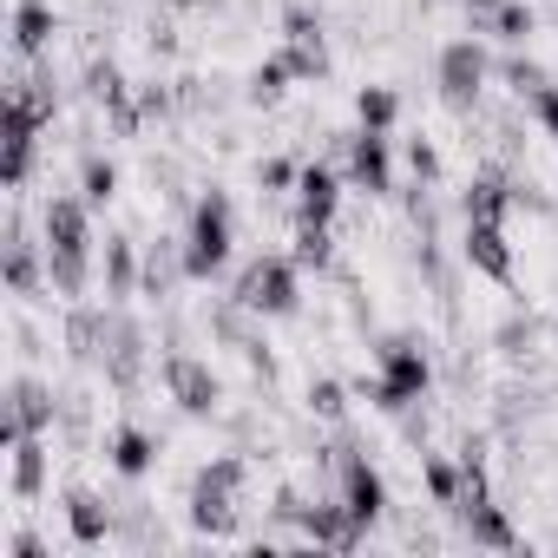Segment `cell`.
Returning <instances> with one entry per match:
<instances>
[{"label":"cell","mask_w":558,"mask_h":558,"mask_svg":"<svg viewBox=\"0 0 558 558\" xmlns=\"http://www.w3.org/2000/svg\"><path fill=\"white\" fill-rule=\"evenodd\" d=\"M250 316H290L296 310V256H256L243 276H236V296Z\"/></svg>","instance_id":"7a4b0ae2"},{"label":"cell","mask_w":558,"mask_h":558,"mask_svg":"<svg viewBox=\"0 0 558 558\" xmlns=\"http://www.w3.org/2000/svg\"><path fill=\"white\" fill-rule=\"evenodd\" d=\"M408 165H414V178H421V184H434V178H440V151H434L427 138H408Z\"/></svg>","instance_id":"d6a6232c"},{"label":"cell","mask_w":558,"mask_h":558,"mask_svg":"<svg viewBox=\"0 0 558 558\" xmlns=\"http://www.w3.org/2000/svg\"><path fill=\"white\" fill-rule=\"evenodd\" d=\"M236 493H243V486H230V480H217V473H197V493H191V525H197V532H210V538L236 532Z\"/></svg>","instance_id":"30bf717a"},{"label":"cell","mask_w":558,"mask_h":558,"mask_svg":"<svg viewBox=\"0 0 558 558\" xmlns=\"http://www.w3.org/2000/svg\"><path fill=\"white\" fill-rule=\"evenodd\" d=\"M53 414H60V401H53V388L47 381H34V375H14V388H8V421H0V440H21V434H53Z\"/></svg>","instance_id":"277c9868"},{"label":"cell","mask_w":558,"mask_h":558,"mask_svg":"<svg viewBox=\"0 0 558 558\" xmlns=\"http://www.w3.org/2000/svg\"><path fill=\"white\" fill-rule=\"evenodd\" d=\"M8 453H14V499H40L47 493V434H21Z\"/></svg>","instance_id":"9a60e30c"},{"label":"cell","mask_w":558,"mask_h":558,"mask_svg":"<svg viewBox=\"0 0 558 558\" xmlns=\"http://www.w3.org/2000/svg\"><path fill=\"white\" fill-rule=\"evenodd\" d=\"M486 14H493L499 40H525L532 34V8H525V0H499V8H486Z\"/></svg>","instance_id":"83f0119b"},{"label":"cell","mask_w":558,"mask_h":558,"mask_svg":"<svg viewBox=\"0 0 558 558\" xmlns=\"http://www.w3.org/2000/svg\"><path fill=\"white\" fill-rule=\"evenodd\" d=\"M355 112H362V132H388V125H395V112H401V99H395L388 86H362Z\"/></svg>","instance_id":"d4e9b609"},{"label":"cell","mask_w":558,"mask_h":558,"mask_svg":"<svg viewBox=\"0 0 558 558\" xmlns=\"http://www.w3.org/2000/svg\"><path fill=\"white\" fill-rule=\"evenodd\" d=\"M8 290H14V296H40V263H34V236H27L21 217H14V230H8Z\"/></svg>","instance_id":"ac0fdd59"},{"label":"cell","mask_w":558,"mask_h":558,"mask_svg":"<svg viewBox=\"0 0 558 558\" xmlns=\"http://www.w3.org/2000/svg\"><path fill=\"white\" fill-rule=\"evenodd\" d=\"M551 336H558V323H551Z\"/></svg>","instance_id":"f35d334b"},{"label":"cell","mask_w":558,"mask_h":558,"mask_svg":"<svg viewBox=\"0 0 558 558\" xmlns=\"http://www.w3.org/2000/svg\"><path fill=\"white\" fill-rule=\"evenodd\" d=\"M506 204H512V178L506 171H480L466 184V223H499Z\"/></svg>","instance_id":"e0dca14e"},{"label":"cell","mask_w":558,"mask_h":558,"mask_svg":"<svg viewBox=\"0 0 558 558\" xmlns=\"http://www.w3.org/2000/svg\"><path fill=\"white\" fill-rule=\"evenodd\" d=\"M178 276H184V250H178V243H151V250H145V269H138V290L158 303V296H171Z\"/></svg>","instance_id":"ffe728a7"},{"label":"cell","mask_w":558,"mask_h":558,"mask_svg":"<svg viewBox=\"0 0 558 558\" xmlns=\"http://www.w3.org/2000/svg\"><path fill=\"white\" fill-rule=\"evenodd\" d=\"M151 460H158V440H151L145 427H119V434H112V466H119L125 480H138Z\"/></svg>","instance_id":"7402d4cb"},{"label":"cell","mask_w":558,"mask_h":558,"mask_svg":"<svg viewBox=\"0 0 558 558\" xmlns=\"http://www.w3.org/2000/svg\"><path fill=\"white\" fill-rule=\"evenodd\" d=\"M427 493H434L440 506H460V473H453L447 460H427Z\"/></svg>","instance_id":"1f68e13d"},{"label":"cell","mask_w":558,"mask_h":558,"mask_svg":"<svg viewBox=\"0 0 558 558\" xmlns=\"http://www.w3.org/2000/svg\"><path fill=\"white\" fill-rule=\"evenodd\" d=\"M47 40H53V8L47 0H21L14 8V53L34 60V53H47Z\"/></svg>","instance_id":"d6986e66"},{"label":"cell","mask_w":558,"mask_h":558,"mask_svg":"<svg viewBox=\"0 0 558 558\" xmlns=\"http://www.w3.org/2000/svg\"><path fill=\"white\" fill-rule=\"evenodd\" d=\"M8 558H47V538L40 532H14L8 538Z\"/></svg>","instance_id":"8d00e7d4"},{"label":"cell","mask_w":558,"mask_h":558,"mask_svg":"<svg viewBox=\"0 0 558 558\" xmlns=\"http://www.w3.org/2000/svg\"><path fill=\"white\" fill-rule=\"evenodd\" d=\"M283 80H296V66H290V53H276V60H263L256 66V80H250V93L269 106V99H283Z\"/></svg>","instance_id":"4316f807"},{"label":"cell","mask_w":558,"mask_h":558,"mask_svg":"<svg viewBox=\"0 0 558 558\" xmlns=\"http://www.w3.org/2000/svg\"><path fill=\"white\" fill-rule=\"evenodd\" d=\"M434 80H440V99H447L453 112H466V106L480 99V86H486V53H480L473 40H447Z\"/></svg>","instance_id":"5b68a950"},{"label":"cell","mask_w":558,"mask_h":558,"mask_svg":"<svg viewBox=\"0 0 558 558\" xmlns=\"http://www.w3.org/2000/svg\"><path fill=\"white\" fill-rule=\"evenodd\" d=\"M138 269H145V263L132 256V243L112 236V243H106V296H132V290H138Z\"/></svg>","instance_id":"cb8c5ba5"},{"label":"cell","mask_w":558,"mask_h":558,"mask_svg":"<svg viewBox=\"0 0 558 558\" xmlns=\"http://www.w3.org/2000/svg\"><path fill=\"white\" fill-rule=\"evenodd\" d=\"M40 230H47V250H60V256H93V223H86V204H80V197H47Z\"/></svg>","instance_id":"9c48e42d"},{"label":"cell","mask_w":558,"mask_h":558,"mask_svg":"<svg viewBox=\"0 0 558 558\" xmlns=\"http://www.w3.org/2000/svg\"><path fill=\"white\" fill-rule=\"evenodd\" d=\"M532 112H538V125L558 138V86H545V93H532Z\"/></svg>","instance_id":"836d02e7"},{"label":"cell","mask_w":558,"mask_h":558,"mask_svg":"<svg viewBox=\"0 0 558 558\" xmlns=\"http://www.w3.org/2000/svg\"><path fill=\"white\" fill-rule=\"evenodd\" d=\"M223 263H230V197H223V191H210V197H197V210H191L184 276H191V283H210Z\"/></svg>","instance_id":"6da1fadb"},{"label":"cell","mask_w":558,"mask_h":558,"mask_svg":"<svg viewBox=\"0 0 558 558\" xmlns=\"http://www.w3.org/2000/svg\"><path fill=\"white\" fill-rule=\"evenodd\" d=\"M336 204H342V178H336L329 165H310V171L296 178V217H303V223H329Z\"/></svg>","instance_id":"7c38bea8"},{"label":"cell","mask_w":558,"mask_h":558,"mask_svg":"<svg viewBox=\"0 0 558 558\" xmlns=\"http://www.w3.org/2000/svg\"><path fill=\"white\" fill-rule=\"evenodd\" d=\"M66 349H73V362H99L112 349V323L93 316V310H73L66 316Z\"/></svg>","instance_id":"44dd1931"},{"label":"cell","mask_w":558,"mask_h":558,"mask_svg":"<svg viewBox=\"0 0 558 558\" xmlns=\"http://www.w3.org/2000/svg\"><path fill=\"white\" fill-rule=\"evenodd\" d=\"M336 473H342V506H349L362 525H375V519L388 512V486H381V473H375L355 447H336Z\"/></svg>","instance_id":"8992f818"},{"label":"cell","mask_w":558,"mask_h":558,"mask_svg":"<svg viewBox=\"0 0 558 558\" xmlns=\"http://www.w3.org/2000/svg\"><path fill=\"white\" fill-rule=\"evenodd\" d=\"M47 283H53V296H86V283H93V256H60V250H47Z\"/></svg>","instance_id":"603a6c76"},{"label":"cell","mask_w":558,"mask_h":558,"mask_svg":"<svg viewBox=\"0 0 558 558\" xmlns=\"http://www.w3.org/2000/svg\"><path fill=\"white\" fill-rule=\"evenodd\" d=\"M310 408H316L323 421H342V408H349V395H342V381H310Z\"/></svg>","instance_id":"4dcf8cb0"},{"label":"cell","mask_w":558,"mask_h":558,"mask_svg":"<svg viewBox=\"0 0 558 558\" xmlns=\"http://www.w3.org/2000/svg\"><path fill=\"white\" fill-rule=\"evenodd\" d=\"M349 178H355L368 197L395 191V171H388V138H381V132H355V138H349Z\"/></svg>","instance_id":"8fae6325"},{"label":"cell","mask_w":558,"mask_h":558,"mask_svg":"<svg viewBox=\"0 0 558 558\" xmlns=\"http://www.w3.org/2000/svg\"><path fill=\"white\" fill-rule=\"evenodd\" d=\"M427 381H434V368L414 342H381V381H368V401L375 408H408V401L427 395Z\"/></svg>","instance_id":"3957f363"},{"label":"cell","mask_w":558,"mask_h":558,"mask_svg":"<svg viewBox=\"0 0 558 558\" xmlns=\"http://www.w3.org/2000/svg\"><path fill=\"white\" fill-rule=\"evenodd\" d=\"M460 519H466V538L473 545H493V551H512L519 545V532L506 525V512L493 499H460Z\"/></svg>","instance_id":"2e32d148"},{"label":"cell","mask_w":558,"mask_h":558,"mask_svg":"<svg viewBox=\"0 0 558 558\" xmlns=\"http://www.w3.org/2000/svg\"><path fill=\"white\" fill-rule=\"evenodd\" d=\"M296 263H303V269H329V263H336L329 223H303V230H296Z\"/></svg>","instance_id":"484cf974"},{"label":"cell","mask_w":558,"mask_h":558,"mask_svg":"<svg viewBox=\"0 0 558 558\" xmlns=\"http://www.w3.org/2000/svg\"><path fill=\"white\" fill-rule=\"evenodd\" d=\"M506 80H512L519 93H545V73H538V66H525V60H512V66H506Z\"/></svg>","instance_id":"d590c367"},{"label":"cell","mask_w":558,"mask_h":558,"mask_svg":"<svg viewBox=\"0 0 558 558\" xmlns=\"http://www.w3.org/2000/svg\"><path fill=\"white\" fill-rule=\"evenodd\" d=\"M86 197L93 204H112L119 197V165L112 158H86Z\"/></svg>","instance_id":"f546056e"},{"label":"cell","mask_w":558,"mask_h":558,"mask_svg":"<svg viewBox=\"0 0 558 558\" xmlns=\"http://www.w3.org/2000/svg\"><path fill=\"white\" fill-rule=\"evenodd\" d=\"M165 388H171V401H178L184 414H217V401H223L217 375H210L197 355H165Z\"/></svg>","instance_id":"52a82bcc"},{"label":"cell","mask_w":558,"mask_h":558,"mask_svg":"<svg viewBox=\"0 0 558 558\" xmlns=\"http://www.w3.org/2000/svg\"><path fill=\"white\" fill-rule=\"evenodd\" d=\"M473 8H480V14H486V8H499V0H473Z\"/></svg>","instance_id":"74e56055"},{"label":"cell","mask_w":558,"mask_h":558,"mask_svg":"<svg viewBox=\"0 0 558 558\" xmlns=\"http://www.w3.org/2000/svg\"><path fill=\"white\" fill-rule=\"evenodd\" d=\"M256 178H263V191H283V184H296L303 171H296V165H283V158H269V165H263Z\"/></svg>","instance_id":"e575fe53"},{"label":"cell","mask_w":558,"mask_h":558,"mask_svg":"<svg viewBox=\"0 0 558 558\" xmlns=\"http://www.w3.org/2000/svg\"><path fill=\"white\" fill-rule=\"evenodd\" d=\"M40 112L27 106V99H8V165H0V184L8 191H21L27 184V171H34V145H40Z\"/></svg>","instance_id":"ba28073f"},{"label":"cell","mask_w":558,"mask_h":558,"mask_svg":"<svg viewBox=\"0 0 558 558\" xmlns=\"http://www.w3.org/2000/svg\"><path fill=\"white\" fill-rule=\"evenodd\" d=\"M86 93H93L99 106H119V99H125V80H119V66H112V60H93V66H86Z\"/></svg>","instance_id":"f1b7e54d"},{"label":"cell","mask_w":558,"mask_h":558,"mask_svg":"<svg viewBox=\"0 0 558 558\" xmlns=\"http://www.w3.org/2000/svg\"><path fill=\"white\" fill-rule=\"evenodd\" d=\"M466 263L493 283H512V250H506V230L499 223H466Z\"/></svg>","instance_id":"5bb4252c"},{"label":"cell","mask_w":558,"mask_h":558,"mask_svg":"<svg viewBox=\"0 0 558 558\" xmlns=\"http://www.w3.org/2000/svg\"><path fill=\"white\" fill-rule=\"evenodd\" d=\"M66 525H73V545H106L112 538V506L99 499V493H86V486H73L66 493Z\"/></svg>","instance_id":"4fadbf2b"}]
</instances>
